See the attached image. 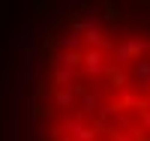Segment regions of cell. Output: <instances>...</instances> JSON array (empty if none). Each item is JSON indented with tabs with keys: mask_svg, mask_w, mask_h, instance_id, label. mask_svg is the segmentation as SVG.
I'll use <instances>...</instances> for the list:
<instances>
[{
	"mask_svg": "<svg viewBox=\"0 0 150 141\" xmlns=\"http://www.w3.org/2000/svg\"><path fill=\"white\" fill-rule=\"evenodd\" d=\"M30 111L36 141H150V9L84 3L51 15Z\"/></svg>",
	"mask_w": 150,
	"mask_h": 141,
	"instance_id": "6da1fadb",
	"label": "cell"
}]
</instances>
